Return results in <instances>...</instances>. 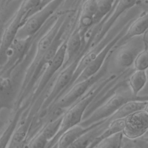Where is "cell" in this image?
Instances as JSON below:
<instances>
[{"label":"cell","instance_id":"obj_1","mask_svg":"<svg viewBox=\"0 0 148 148\" xmlns=\"http://www.w3.org/2000/svg\"><path fill=\"white\" fill-rule=\"evenodd\" d=\"M120 76L112 74L105 79H102L99 83L92 87L84 96L67 109L62 116L61 124L58 132L54 138L48 143L46 148H51L65 132L79 125L82 121L86 110L94 99L97 97L99 93L102 92L104 88L116 82Z\"/></svg>","mask_w":148,"mask_h":148},{"label":"cell","instance_id":"obj_2","mask_svg":"<svg viewBox=\"0 0 148 148\" xmlns=\"http://www.w3.org/2000/svg\"><path fill=\"white\" fill-rule=\"evenodd\" d=\"M132 101H148V95L134 96L131 91H123L112 95L106 102L94 109L79 124L84 128L106 120L110 117L125 103Z\"/></svg>","mask_w":148,"mask_h":148},{"label":"cell","instance_id":"obj_3","mask_svg":"<svg viewBox=\"0 0 148 148\" xmlns=\"http://www.w3.org/2000/svg\"><path fill=\"white\" fill-rule=\"evenodd\" d=\"M107 66L108 62H105L103 67L97 74L73 84L54 102L53 105V109H59L65 112L67 109L84 96L99 80H102L106 73Z\"/></svg>","mask_w":148,"mask_h":148},{"label":"cell","instance_id":"obj_4","mask_svg":"<svg viewBox=\"0 0 148 148\" xmlns=\"http://www.w3.org/2000/svg\"><path fill=\"white\" fill-rule=\"evenodd\" d=\"M62 2V1H49L40 10L25 21L18 29L16 37H27L35 33Z\"/></svg>","mask_w":148,"mask_h":148},{"label":"cell","instance_id":"obj_5","mask_svg":"<svg viewBox=\"0 0 148 148\" xmlns=\"http://www.w3.org/2000/svg\"><path fill=\"white\" fill-rule=\"evenodd\" d=\"M130 24V23H128L127 24H126V25H124L123 28H122L119 31V32H117L114 35V36L110 40V41L105 46V47L96 56L94 60L82 72V73L79 75V76L77 78L76 81L74 82L73 84L90 78V77L97 74L101 69L105 62L108 58V56L109 53L111 51L112 49L118 43H119L121 41V39L125 35Z\"/></svg>","mask_w":148,"mask_h":148},{"label":"cell","instance_id":"obj_6","mask_svg":"<svg viewBox=\"0 0 148 148\" xmlns=\"http://www.w3.org/2000/svg\"><path fill=\"white\" fill-rule=\"evenodd\" d=\"M84 51L78 55L71 62L63 67L57 76L54 85L45 102V106H48L54 102L65 92L69 84L80 58L84 54Z\"/></svg>","mask_w":148,"mask_h":148},{"label":"cell","instance_id":"obj_7","mask_svg":"<svg viewBox=\"0 0 148 148\" xmlns=\"http://www.w3.org/2000/svg\"><path fill=\"white\" fill-rule=\"evenodd\" d=\"M148 130V114L143 110L134 113L124 118L122 131L124 137L134 140L142 138Z\"/></svg>","mask_w":148,"mask_h":148},{"label":"cell","instance_id":"obj_8","mask_svg":"<svg viewBox=\"0 0 148 148\" xmlns=\"http://www.w3.org/2000/svg\"><path fill=\"white\" fill-rule=\"evenodd\" d=\"M97 3L95 0H87L83 2L77 27L83 38L88 31L94 26V17L97 12Z\"/></svg>","mask_w":148,"mask_h":148},{"label":"cell","instance_id":"obj_9","mask_svg":"<svg viewBox=\"0 0 148 148\" xmlns=\"http://www.w3.org/2000/svg\"><path fill=\"white\" fill-rule=\"evenodd\" d=\"M86 38H83L76 25L67 37L66 43V57L62 67L71 62L84 49Z\"/></svg>","mask_w":148,"mask_h":148},{"label":"cell","instance_id":"obj_10","mask_svg":"<svg viewBox=\"0 0 148 148\" xmlns=\"http://www.w3.org/2000/svg\"><path fill=\"white\" fill-rule=\"evenodd\" d=\"M67 37L60 45L54 57L48 64L40 82V87H43L53 76L63 66L66 57V43Z\"/></svg>","mask_w":148,"mask_h":148},{"label":"cell","instance_id":"obj_11","mask_svg":"<svg viewBox=\"0 0 148 148\" xmlns=\"http://www.w3.org/2000/svg\"><path fill=\"white\" fill-rule=\"evenodd\" d=\"M68 14V13H64L57 17V20L55 21L51 28L39 40L38 46V53L39 56H43L52 45Z\"/></svg>","mask_w":148,"mask_h":148},{"label":"cell","instance_id":"obj_12","mask_svg":"<svg viewBox=\"0 0 148 148\" xmlns=\"http://www.w3.org/2000/svg\"><path fill=\"white\" fill-rule=\"evenodd\" d=\"M148 29V12L140 14L138 18L132 21L128 27L126 33L121 39L124 41L138 37L145 34Z\"/></svg>","mask_w":148,"mask_h":148},{"label":"cell","instance_id":"obj_13","mask_svg":"<svg viewBox=\"0 0 148 148\" xmlns=\"http://www.w3.org/2000/svg\"><path fill=\"white\" fill-rule=\"evenodd\" d=\"M142 50L136 45H128L122 47L118 51L116 61L117 65L121 68H128L133 65L137 54Z\"/></svg>","mask_w":148,"mask_h":148},{"label":"cell","instance_id":"obj_14","mask_svg":"<svg viewBox=\"0 0 148 148\" xmlns=\"http://www.w3.org/2000/svg\"><path fill=\"white\" fill-rule=\"evenodd\" d=\"M124 125V119L110 121L107 126L90 143L87 148H95L103 140L117 134L122 132Z\"/></svg>","mask_w":148,"mask_h":148},{"label":"cell","instance_id":"obj_15","mask_svg":"<svg viewBox=\"0 0 148 148\" xmlns=\"http://www.w3.org/2000/svg\"><path fill=\"white\" fill-rule=\"evenodd\" d=\"M148 101H132L125 103L120 107L110 117L109 120L124 119L128 116L138 111L143 110Z\"/></svg>","mask_w":148,"mask_h":148},{"label":"cell","instance_id":"obj_16","mask_svg":"<svg viewBox=\"0 0 148 148\" xmlns=\"http://www.w3.org/2000/svg\"><path fill=\"white\" fill-rule=\"evenodd\" d=\"M147 81L146 71L135 70L128 79L130 90L134 96H138L139 92L144 88Z\"/></svg>","mask_w":148,"mask_h":148},{"label":"cell","instance_id":"obj_17","mask_svg":"<svg viewBox=\"0 0 148 148\" xmlns=\"http://www.w3.org/2000/svg\"><path fill=\"white\" fill-rule=\"evenodd\" d=\"M115 1L112 0H99L97 1V8L94 17V25L101 22L112 10Z\"/></svg>","mask_w":148,"mask_h":148},{"label":"cell","instance_id":"obj_18","mask_svg":"<svg viewBox=\"0 0 148 148\" xmlns=\"http://www.w3.org/2000/svg\"><path fill=\"white\" fill-rule=\"evenodd\" d=\"M62 116L63 115L54 120L48 121L39 132L49 142L54 138L58 132L61 124Z\"/></svg>","mask_w":148,"mask_h":148},{"label":"cell","instance_id":"obj_19","mask_svg":"<svg viewBox=\"0 0 148 148\" xmlns=\"http://www.w3.org/2000/svg\"><path fill=\"white\" fill-rule=\"evenodd\" d=\"M124 138L122 132L117 133L103 140L95 148H122Z\"/></svg>","mask_w":148,"mask_h":148},{"label":"cell","instance_id":"obj_20","mask_svg":"<svg viewBox=\"0 0 148 148\" xmlns=\"http://www.w3.org/2000/svg\"><path fill=\"white\" fill-rule=\"evenodd\" d=\"M17 128V121L13 120L0 136V148H8L13 134Z\"/></svg>","mask_w":148,"mask_h":148},{"label":"cell","instance_id":"obj_21","mask_svg":"<svg viewBox=\"0 0 148 148\" xmlns=\"http://www.w3.org/2000/svg\"><path fill=\"white\" fill-rule=\"evenodd\" d=\"M135 70L146 71L148 69V49L143 48L136 56L133 63Z\"/></svg>","mask_w":148,"mask_h":148},{"label":"cell","instance_id":"obj_22","mask_svg":"<svg viewBox=\"0 0 148 148\" xmlns=\"http://www.w3.org/2000/svg\"><path fill=\"white\" fill-rule=\"evenodd\" d=\"M133 141L139 148H148V141L143 138H140Z\"/></svg>","mask_w":148,"mask_h":148},{"label":"cell","instance_id":"obj_23","mask_svg":"<svg viewBox=\"0 0 148 148\" xmlns=\"http://www.w3.org/2000/svg\"><path fill=\"white\" fill-rule=\"evenodd\" d=\"M8 84V82L6 79H3V78L0 77V92H1L3 89L6 87Z\"/></svg>","mask_w":148,"mask_h":148},{"label":"cell","instance_id":"obj_24","mask_svg":"<svg viewBox=\"0 0 148 148\" xmlns=\"http://www.w3.org/2000/svg\"><path fill=\"white\" fill-rule=\"evenodd\" d=\"M136 5L140 7L148 8V1H139L136 2Z\"/></svg>","mask_w":148,"mask_h":148},{"label":"cell","instance_id":"obj_25","mask_svg":"<svg viewBox=\"0 0 148 148\" xmlns=\"http://www.w3.org/2000/svg\"><path fill=\"white\" fill-rule=\"evenodd\" d=\"M126 148H139L136 144L134 143V142H132V144H128L127 147Z\"/></svg>","mask_w":148,"mask_h":148},{"label":"cell","instance_id":"obj_26","mask_svg":"<svg viewBox=\"0 0 148 148\" xmlns=\"http://www.w3.org/2000/svg\"><path fill=\"white\" fill-rule=\"evenodd\" d=\"M143 111L145 112L148 114V101L147 102V103H146V104L145 105V108L143 109Z\"/></svg>","mask_w":148,"mask_h":148},{"label":"cell","instance_id":"obj_27","mask_svg":"<svg viewBox=\"0 0 148 148\" xmlns=\"http://www.w3.org/2000/svg\"><path fill=\"white\" fill-rule=\"evenodd\" d=\"M129 143H128L127 145H126V146H124V147H122V148H126L127 147V146H128V145Z\"/></svg>","mask_w":148,"mask_h":148},{"label":"cell","instance_id":"obj_28","mask_svg":"<svg viewBox=\"0 0 148 148\" xmlns=\"http://www.w3.org/2000/svg\"><path fill=\"white\" fill-rule=\"evenodd\" d=\"M147 141H148V140H147Z\"/></svg>","mask_w":148,"mask_h":148}]
</instances>
